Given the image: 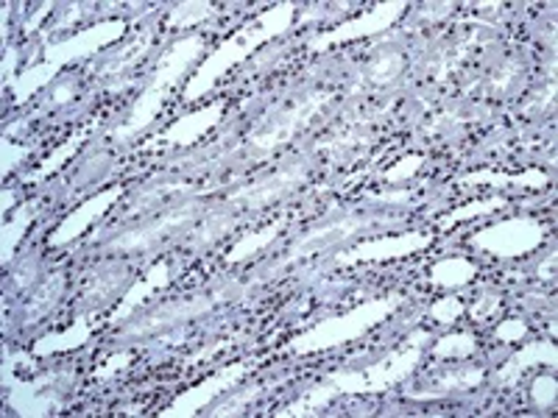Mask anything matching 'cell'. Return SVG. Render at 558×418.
<instances>
[{"label":"cell","instance_id":"obj_1","mask_svg":"<svg viewBox=\"0 0 558 418\" xmlns=\"http://www.w3.org/2000/svg\"><path fill=\"white\" fill-rule=\"evenodd\" d=\"M291 12H293L291 7L274 9V12L263 14L257 23H252L248 28L238 32L229 42H223L221 48L209 57V62L198 70V76L193 78V87H187V98L202 96L209 84H216L218 78H221L223 70L232 67V62H241L243 57H248V51H252L254 45H260L263 39H268L271 34H277L279 28L288 26V23H291Z\"/></svg>","mask_w":558,"mask_h":418},{"label":"cell","instance_id":"obj_2","mask_svg":"<svg viewBox=\"0 0 558 418\" xmlns=\"http://www.w3.org/2000/svg\"><path fill=\"white\" fill-rule=\"evenodd\" d=\"M397 302H372L366 307H357L349 316L332 318V321L322 323L316 330L307 332L305 337H299L296 348L299 352H313V348H327L338 346L341 341H349V337H357L361 332H366L368 327H375L388 310H393Z\"/></svg>","mask_w":558,"mask_h":418},{"label":"cell","instance_id":"obj_3","mask_svg":"<svg viewBox=\"0 0 558 418\" xmlns=\"http://www.w3.org/2000/svg\"><path fill=\"white\" fill-rule=\"evenodd\" d=\"M202 51V39L193 37V39H184V42H179L177 48H173L171 53H168L162 62H159V70H157V78H154L151 84H148L146 96H143V101L134 107L132 112V126L126 128V132H134L137 126H143V123L151 121V114L159 109V101H162V96H166V89H171L173 84H177L179 73H182L184 67H187V62H191L196 53Z\"/></svg>","mask_w":558,"mask_h":418},{"label":"cell","instance_id":"obj_4","mask_svg":"<svg viewBox=\"0 0 558 418\" xmlns=\"http://www.w3.org/2000/svg\"><path fill=\"white\" fill-rule=\"evenodd\" d=\"M418 357V348H402L391 360L380 362V366H372L366 371H357V374H343L332 377V385L338 391H383V385L388 382H397L408 374Z\"/></svg>","mask_w":558,"mask_h":418},{"label":"cell","instance_id":"obj_5","mask_svg":"<svg viewBox=\"0 0 558 418\" xmlns=\"http://www.w3.org/2000/svg\"><path fill=\"white\" fill-rule=\"evenodd\" d=\"M477 246L488 248V251L502 254V257H514L520 251H531L542 243V226L533 221H508L502 226L486 229L483 235H477Z\"/></svg>","mask_w":558,"mask_h":418},{"label":"cell","instance_id":"obj_6","mask_svg":"<svg viewBox=\"0 0 558 418\" xmlns=\"http://www.w3.org/2000/svg\"><path fill=\"white\" fill-rule=\"evenodd\" d=\"M430 243V237H416V235H408V237H388V241H377V243H366L363 248H355V251L349 254L343 262H355V260H383V257H402L408 254L411 248H422Z\"/></svg>","mask_w":558,"mask_h":418},{"label":"cell","instance_id":"obj_7","mask_svg":"<svg viewBox=\"0 0 558 418\" xmlns=\"http://www.w3.org/2000/svg\"><path fill=\"white\" fill-rule=\"evenodd\" d=\"M118 193H121V190L104 193V196L93 198V201H89L84 209H78L76 216H70L68 221L62 223V229H59L57 235H53V243H68L70 237H76L78 232H84V229H87V223L93 221V218H96V216H101L104 209H107L109 204H112L114 198H118Z\"/></svg>","mask_w":558,"mask_h":418},{"label":"cell","instance_id":"obj_8","mask_svg":"<svg viewBox=\"0 0 558 418\" xmlns=\"http://www.w3.org/2000/svg\"><path fill=\"white\" fill-rule=\"evenodd\" d=\"M400 14V3H393V7H380L372 12V17H361L355 20V23H349V26H341L336 34H330V37H322L316 45H324V42H336V39H352V37H361V34H372V28H383L386 23H391L393 17Z\"/></svg>","mask_w":558,"mask_h":418},{"label":"cell","instance_id":"obj_9","mask_svg":"<svg viewBox=\"0 0 558 418\" xmlns=\"http://www.w3.org/2000/svg\"><path fill=\"white\" fill-rule=\"evenodd\" d=\"M472 273H475V268L466 260H445L433 268V279H438V282L447 287L461 285V282H466V279L472 276Z\"/></svg>","mask_w":558,"mask_h":418}]
</instances>
